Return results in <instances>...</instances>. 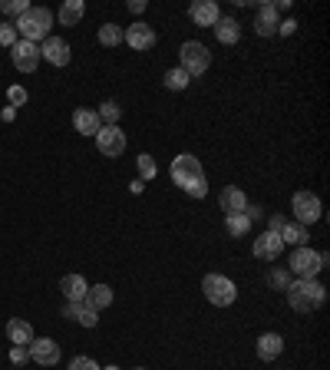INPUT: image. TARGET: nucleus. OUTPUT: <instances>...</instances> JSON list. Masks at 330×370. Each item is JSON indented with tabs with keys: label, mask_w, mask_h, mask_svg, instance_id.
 Masks as SVG:
<instances>
[{
	"label": "nucleus",
	"mask_w": 330,
	"mask_h": 370,
	"mask_svg": "<svg viewBox=\"0 0 330 370\" xmlns=\"http://www.w3.org/2000/svg\"><path fill=\"white\" fill-rule=\"evenodd\" d=\"M172 182L179 185V188H185L192 199H205L208 195V182H205V169L202 162L192 156V152H182V156H175L172 159Z\"/></svg>",
	"instance_id": "1"
},
{
	"label": "nucleus",
	"mask_w": 330,
	"mask_h": 370,
	"mask_svg": "<svg viewBox=\"0 0 330 370\" xmlns=\"http://www.w3.org/2000/svg\"><path fill=\"white\" fill-rule=\"evenodd\" d=\"M288 304H291L297 314H311V311H317L320 304H324V297H327V288L317 281V278H311V281H291L288 284Z\"/></svg>",
	"instance_id": "2"
},
{
	"label": "nucleus",
	"mask_w": 330,
	"mask_h": 370,
	"mask_svg": "<svg viewBox=\"0 0 330 370\" xmlns=\"http://www.w3.org/2000/svg\"><path fill=\"white\" fill-rule=\"evenodd\" d=\"M50 23H53V14H50L47 7H30V10L14 23V30H17L20 40L40 43V40H47V34H50Z\"/></svg>",
	"instance_id": "3"
},
{
	"label": "nucleus",
	"mask_w": 330,
	"mask_h": 370,
	"mask_svg": "<svg viewBox=\"0 0 330 370\" xmlns=\"http://www.w3.org/2000/svg\"><path fill=\"white\" fill-rule=\"evenodd\" d=\"M202 291H205V301L215 304V308H228V304H235V297H238V288H235V281L228 275H205Z\"/></svg>",
	"instance_id": "4"
},
{
	"label": "nucleus",
	"mask_w": 330,
	"mask_h": 370,
	"mask_svg": "<svg viewBox=\"0 0 330 370\" xmlns=\"http://www.w3.org/2000/svg\"><path fill=\"white\" fill-rule=\"evenodd\" d=\"M288 271L297 275L301 281H311V278H317L320 271H324V261H320V255H317L314 248L301 245V248H294L291 261H288Z\"/></svg>",
	"instance_id": "5"
},
{
	"label": "nucleus",
	"mask_w": 330,
	"mask_h": 370,
	"mask_svg": "<svg viewBox=\"0 0 330 370\" xmlns=\"http://www.w3.org/2000/svg\"><path fill=\"white\" fill-rule=\"evenodd\" d=\"M179 56H182V70L188 76H202L205 70L212 66V53H208V47L199 43V40H188V43H182Z\"/></svg>",
	"instance_id": "6"
},
{
	"label": "nucleus",
	"mask_w": 330,
	"mask_h": 370,
	"mask_svg": "<svg viewBox=\"0 0 330 370\" xmlns=\"http://www.w3.org/2000/svg\"><path fill=\"white\" fill-rule=\"evenodd\" d=\"M291 208H294V219H297V225H314L324 219V205H320V199L314 195V192H297L291 199Z\"/></svg>",
	"instance_id": "7"
},
{
	"label": "nucleus",
	"mask_w": 330,
	"mask_h": 370,
	"mask_svg": "<svg viewBox=\"0 0 330 370\" xmlns=\"http://www.w3.org/2000/svg\"><path fill=\"white\" fill-rule=\"evenodd\" d=\"M96 139V149L106 156V159H119L126 152V132L119 126H99V132L92 136Z\"/></svg>",
	"instance_id": "8"
},
{
	"label": "nucleus",
	"mask_w": 330,
	"mask_h": 370,
	"mask_svg": "<svg viewBox=\"0 0 330 370\" xmlns=\"http://www.w3.org/2000/svg\"><path fill=\"white\" fill-rule=\"evenodd\" d=\"M10 60H14V66H17L20 73H34L40 66V47L37 43H27V40H17L10 47Z\"/></svg>",
	"instance_id": "9"
},
{
	"label": "nucleus",
	"mask_w": 330,
	"mask_h": 370,
	"mask_svg": "<svg viewBox=\"0 0 330 370\" xmlns=\"http://www.w3.org/2000/svg\"><path fill=\"white\" fill-rule=\"evenodd\" d=\"M27 351H30V360H37L40 367L60 364V344L50 341V337H34V341L27 344Z\"/></svg>",
	"instance_id": "10"
},
{
	"label": "nucleus",
	"mask_w": 330,
	"mask_h": 370,
	"mask_svg": "<svg viewBox=\"0 0 330 370\" xmlns=\"http://www.w3.org/2000/svg\"><path fill=\"white\" fill-rule=\"evenodd\" d=\"M123 40L132 50H152L155 47V30L149 23H142V20H136V23H129L126 30H123Z\"/></svg>",
	"instance_id": "11"
},
{
	"label": "nucleus",
	"mask_w": 330,
	"mask_h": 370,
	"mask_svg": "<svg viewBox=\"0 0 330 370\" xmlns=\"http://www.w3.org/2000/svg\"><path fill=\"white\" fill-rule=\"evenodd\" d=\"M70 43L63 37H47L43 40V47H40V60H47V63H53V66H66L70 63Z\"/></svg>",
	"instance_id": "12"
},
{
	"label": "nucleus",
	"mask_w": 330,
	"mask_h": 370,
	"mask_svg": "<svg viewBox=\"0 0 330 370\" xmlns=\"http://www.w3.org/2000/svg\"><path fill=\"white\" fill-rule=\"evenodd\" d=\"M277 27H281V17H277L275 3H261L255 14V34L257 37H275Z\"/></svg>",
	"instance_id": "13"
},
{
	"label": "nucleus",
	"mask_w": 330,
	"mask_h": 370,
	"mask_svg": "<svg viewBox=\"0 0 330 370\" xmlns=\"http://www.w3.org/2000/svg\"><path fill=\"white\" fill-rule=\"evenodd\" d=\"M284 251V241H281V235L277 232H264V235H257L255 238V258L261 261H277V255Z\"/></svg>",
	"instance_id": "14"
},
{
	"label": "nucleus",
	"mask_w": 330,
	"mask_h": 370,
	"mask_svg": "<svg viewBox=\"0 0 330 370\" xmlns=\"http://www.w3.org/2000/svg\"><path fill=\"white\" fill-rule=\"evenodd\" d=\"M188 17H192L195 27H215L221 17V10H218L215 0H195V3L188 7Z\"/></svg>",
	"instance_id": "15"
},
{
	"label": "nucleus",
	"mask_w": 330,
	"mask_h": 370,
	"mask_svg": "<svg viewBox=\"0 0 330 370\" xmlns=\"http://www.w3.org/2000/svg\"><path fill=\"white\" fill-rule=\"evenodd\" d=\"M284 354V337L275 331H268V334H261L257 337V357L261 360H277Z\"/></svg>",
	"instance_id": "16"
},
{
	"label": "nucleus",
	"mask_w": 330,
	"mask_h": 370,
	"mask_svg": "<svg viewBox=\"0 0 330 370\" xmlns=\"http://www.w3.org/2000/svg\"><path fill=\"white\" fill-rule=\"evenodd\" d=\"M218 205H221L225 215H238V212H244V205H248V195L241 192L238 185H228L218 195Z\"/></svg>",
	"instance_id": "17"
},
{
	"label": "nucleus",
	"mask_w": 330,
	"mask_h": 370,
	"mask_svg": "<svg viewBox=\"0 0 330 370\" xmlns=\"http://www.w3.org/2000/svg\"><path fill=\"white\" fill-rule=\"evenodd\" d=\"M60 291L66 295V301H86L90 284H86V278L83 275H66L63 281H60Z\"/></svg>",
	"instance_id": "18"
},
{
	"label": "nucleus",
	"mask_w": 330,
	"mask_h": 370,
	"mask_svg": "<svg viewBox=\"0 0 330 370\" xmlns=\"http://www.w3.org/2000/svg\"><path fill=\"white\" fill-rule=\"evenodd\" d=\"M215 37H218V43H225V47H235L241 37V27L235 17H218V23H215Z\"/></svg>",
	"instance_id": "19"
},
{
	"label": "nucleus",
	"mask_w": 330,
	"mask_h": 370,
	"mask_svg": "<svg viewBox=\"0 0 330 370\" xmlns=\"http://www.w3.org/2000/svg\"><path fill=\"white\" fill-rule=\"evenodd\" d=\"M73 126H76V132H83V136H96L99 132V112L96 110H76L73 112Z\"/></svg>",
	"instance_id": "20"
},
{
	"label": "nucleus",
	"mask_w": 330,
	"mask_h": 370,
	"mask_svg": "<svg viewBox=\"0 0 330 370\" xmlns=\"http://www.w3.org/2000/svg\"><path fill=\"white\" fill-rule=\"evenodd\" d=\"M83 14H86V3L83 0H66L63 7H60V27H76L79 20H83Z\"/></svg>",
	"instance_id": "21"
},
{
	"label": "nucleus",
	"mask_w": 330,
	"mask_h": 370,
	"mask_svg": "<svg viewBox=\"0 0 330 370\" xmlns=\"http://www.w3.org/2000/svg\"><path fill=\"white\" fill-rule=\"evenodd\" d=\"M7 337H10L14 344H23V347H27V344L34 341V328H30L27 321H20V317H10V321H7Z\"/></svg>",
	"instance_id": "22"
},
{
	"label": "nucleus",
	"mask_w": 330,
	"mask_h": 370,
	"mask_svg": "<svg viewBox=\"0 0 330 370\" xmlns=\"http://www.w3.org/2000/svg\"><path fill=\"white\" fill-rule=\"evenodd\" d=\"M277 235H281V241H284V245H294V248L307 245V228H304V225H297V222H284Z\"/></svg>",
	"instance_id": "23"
},
{
	"label": "nucleus",
	"mask_w": 330,
	"mask_h": 370,
	"mask_svg": "<svg viewBox=\"0 0 330 370\" xmlns=\"http://www.w3.org/2000/svg\"><path fill=\"white\" fill-rule=\"evenodd\" d=\"M86 304L96 308V311L110 308V304H112V288H110V284H92L90 291H86Z\"/></svg>",
	"instance_id": "24"
},
{
	"label": "nucleus",
	"mask_w": 330,
	"mask_h": 370,
	"mask_svg": "<svg viewBox=\"0 0 330 370\" xmlns=\"http://www.w3.org/2000/svg\"><path fill=\"white\" fill-rule=\"evenodd\" d=\"M188 83H192V76L185 73L182 66H172V70H168V73H165V86H168V90H188Z\"/></svg>",
	"instance_id": "25"
},
{
	"label": "nucleus",
	"mask_w": 330,
	"mask_h": 370,
	"mask_svg": "<svg viewBox=\"0 0 330 370\" xmlns=\"http://www.w3.org/2000/svg\"><path fill=\"white\" fill-rule=\"evenodd\" d=\"M99 43H103V47H119V43H123V27L103 23V27H99Z\"/></svg>",
	"instance_id": "26"
},
{
	"label": "nucleus",
	"mask_w": 330,
	"mask_h": 370,
	"mask_svg": "<svg viewBox=\"0 0 330 370\" xmlns=\"http://www.w3.org/2000/svg\"><path fill=\"white\" fill-rule=\"evenodd\" d=\"M76 321H79L83 328H96V324H99V311L90 308L86 301H79V304H76Z\"/></svg>",
	"instance_id": "27"
},
{
	"label": "nucleus",
	"mask_w": 330,
	"mask_h": 370,
	"mask_svg": "<svg viewBox=\"0 0 330 370\" xmlns=\"http://www.w3.org/2000/svg\"><path fill=\"white\" fill-rule=\"evenodd\" d=\"M119 116H123V112H119V106H116L112 99L99 106V123H103V126H116V123H119Z\"/></svg>",
	"instance_id": "28"
},
{
	"label": "nucleus",
	"mask_w": 330,
	"mask_h": 370,
	"mask_svg": "<svg viewBox=\"0 0 330 370\" xmlns=\"http://www.w3.org/2000/svg\"><path fill=\"white\" fill-rule=\"evenodd\" d=\"M268 284H271L275 291H288V284H291V271H281V268H275V271L268 275Z\"/></svg>",
	"instance_id": "29"
},
{
	"label": "nucleus",
	"mask_w": 330,
	"mask_h": 370,
	"mask_svg": "<svg viewBox=\"0 0 330 370\" xmlns=\"http://www.w3.org/2000/svg\"><path fill=\"white\" fill-rule=\"evenodd\" d=\"M248 228H251V222H248V219H244V215H228V232H231V235H248Z\"/></svg>",
	"instance_id": "30"
},
{
	"label": "nucleus",
	"mask_w": 330,
	"mask_h": 370,
	"mask_svg": "<svg viewBox=\"0 0 330 370\" xmlns=\"http://www.w3.org/2000/svg\"><path fill=\"white\" fill-rule=\"evenodd\" d=\"M0 10H3V14H14V17H23V14L30 10V3H27V0H3Z\"/></svg>",
	"instance_id": "31"
},
{
	"label": "nucleus",
	"mask_w": 330,
	"mask_h": 370,
	"mask_svg": "<svg viewBox=\"0 0 330 370\" xmlns=\"http://www.w3.org/2000/svg\"><path fill=\"white\" fill-rule=\"evenodd\" d=\"M139 175H142V179H155V159L146 156V152L139 156Z\"/></svg>",
	"instance_id": "32"
},
{
	"label": "nucleus",
	"mask_w": 330,
	"mask_h": 370,
	"mask_svg": "<svg viewBox=\"0 0 330 370\" xmlns=\"http://www.w3.org/2000/svg\"><path fill=\"white\" fill-rule=\"evenodd\" d=\"M17 30H14V23H0V47H14L17 43Z\"/></svg>",
	"instance_id": "33"
},
{
	"label": "nucleus",
	"mask_w": 330,
	"mask_h": 370,
	"mask_svg": "<svg viewBox=\"0 0 330 370\" xmlns=\"http://www.w3.org/2000/svg\"><path fill=\"white\" fill-rule=\"evenodd\" d=\"M70 370H99V364H96L92 357H86V354H79V357H73Z\"/></svg>",
	"instance_id": "34"
},
{
	"label": "nucleus",
	"mask_w": 330,
	"mask_h": 370,
	"mask_svg": "<svg viewBox=\"0 0 330 370\" xmlns=\"http://www.w3.org/2000/svg\"><path fill=\"white\" fill-rule=\"evenodd\" d=\"M7 96H10V103H14V106H23V103H27V90H23V86H10Z\"/></svg>",
	"instance_id": "35"
},
{
	"label": "nucleus",
	"mask_w": 330,
	"mask_h": 370,
	"mask_svg": "<svg viewBox=\"0 0 330 370\" xmlns=\"http://www.w3.org/2000/svg\"><path fill=\"white\" fill-rule=\"evenodd\" d=\"M10 360H14V364H27V360H30V351H27L23 344H14V351H10Z\"/></svg>",
	"instance_id": "36"
},
{
	"label": "nucleus",
	"mask_w": 330,
	"mask_h": 370,
	"mask_svg": "<svg viewBox=\"0 0 330 370\" xmlns=\"http://www.w3.org/2000/svg\"><path fill=\"white\" fill-rule=\"evenodd\" d=\"M241 215H244V219H248V222H257V219H261V215H264V212H261V205H244V212H241Z\"/></svg>",
	"instance_id": "37"
},
{
	"label": "nucleus",
	"mask_w": 330,
	"mask_h": 370,
	"mask_svg": "<svg viewBox=\"0 0 330 370\" xmlns=\"http://www.w3.org/2000/svg\"><path fill=\"white\" fill-rule=\"evenodd\" d=\"M297 30V20H284L281 27H277V34H294Z\"/></svg>",
	"instance_id": "38"
},
{
	"label": "nucleus",
	"mask_w": 330,
	"mask_h": 370,
	"mask_svg": "<svg viewBox=\"0 0 330 370\" xmlns=\"http://www.w3.org/2000/svg\"><path fill=\"white\" fill-rule=\"evenodd\" d=\"M129 10H132V14H142V10H146V3H142V0H132V3H129Z\"/></svg>",
	"instance_id": "39"
},
{
	"label": "nucleus",
	"mask_w": 330,
	"mask_h": 370,
	"mask_svg": "<svg viewBox=\"0 0 330 370\" xmlns=\"http://www.w3.org/2000/svg\"><path fill=\"white\" fill-rule=\"evenodd\" d=\"M281 225H284V215H275L271 219V232H281Z\"/></svg>",
	"instance_id": "40"
},
{
	"label": "nucleus",
	"mask_w": 330,
	"mask_h": 370,
	"mask_svg": "<svg viewBox=\"0 0 330 370\" xmlns=\"http://www.w3.org/2000/svg\"><path fill=\"white\" fill-rule=\"evenodd\" d=\"M103 370H119V367H116V364H110V367H103Z\"/></svg>",
	"instance_id": "41"
},
{
	"label": "nucleus",
	"mask_w": 330,
	"mask_h": 370,
	"mask_svg": "<svg viewBox=\"0 0 330 370\" xmlns=\"http://www.w3.org/2000/svg\"><path fill=\"white\" fill-rule=\"evenodd\" d=\"M136 370H146V367H136Z\"/></svg>",
	"instance_id": "42"
}]
</instances>
